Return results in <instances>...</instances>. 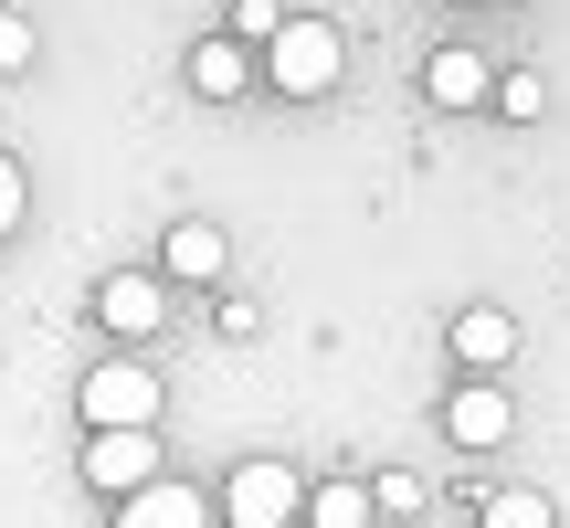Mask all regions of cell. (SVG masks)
<instances>
[{"label": "cell", "instance_id": "30bf717a", "mask_svg": "<svg viewBox=\"0 0 570 528\" xmlns=\"http://www.w3.org/2000/svg\"><path fill=\"white\" fill-rule=\"evenodd\" d=\"M254 85V42H233V32H212V42H190V96H212V106H233Z\"/></svg>", "mask_w": 570, "mask_h": 528}, {"label": "cell", "instance_id": "2e32d148", "mask_svg": "<svg viewBox=\"0 0 570 528\" xmlns=\"http://www.w3.org/2000/svg\"><path fill=\"white\" fill-rule=\"evenodd\" d=\"M370 497H381V518H423V476H370Z\"/></svg>", "mask_w": 570, "mask_h": 528}, {"label": "cell", "instance_id": "ba28073f", "mask_svg": "<svg viewBox=\"0 0 570 528\" xmlns=\"http://www.w3.org/2000/svg\"><path fill=\"white\" fill-rule=\"evenodd\" d=\"M423 96H433V106H497V63L465 53V42H444V53L423 63Z\"/></svg>", "mask_w": 570, "mask_h": 528}, {"label": "cell", "instance_id": "6da1fadb", "mask_svg": "<svg viewBox=\"0 0 570 528\" xmlns=\"http://www.w3.org/2000/svg\"><path fill=\"white\" fill-rule=\"evenodd\" d=\"M338 75H348V32L317 11H285V32L265 42V85L275 96H327Z\"/></svg>", "mask_w": 570, "mask_h": 528}, {"label": "cell", "instance_id": "5bb4252c", "mask_svg": "<svg viewBox=\"0 0 570 528\" xmlns=\"http://www.w3.org/2000/svg\"><path fill=\"white\" fill-rule=\"evenodd\" d=\"M539 106H550V85H539L529 63H518V75H497V117H518V127H529Z\"/></svg>", "mask_w": 570, "mask_h": 528}, {"label": "cell", "instance_id": "9a60e30c", "mask_svg": "<svg viewBox=\"0 0 570 528\" xmlns=\"http://www.w3.org/2000/svg\"><path fill=\"white\" fill-rule=\"evenodd\" d=\"M275 32H285V11H275V0H233V42H254V53H265Z\"/></svg>", "mask_w": 570, "mask_h": 528}, {"label": "cell", "instance_id": "ac0fdd59", "mask_svg": "<svg viewBox=\"0 0 570 528\" xmlns=\"http://www.w3.org/2000/svg\"><path fill=\"white\" fill-rule=\"evenodd\" d=\"M21 202H32V190H21V159H0V244L21 233Z\"/></svg>", "mask_w": 570, "mask_h": 528}, {"label": "cell", "instance_id": "52a82bcc", "mask_svg": "<svg viewBox=\"0 0 570 528\" xmlns=\"http://www.w3.org/2000/svg\"><path fill=\"white\" fill-rule=\"evenodd\" d=\"M454 360H465V381H497V370L518 360V317L508 306H465V317H454Z\"/></svg>", "mask_w": 570, "mask_h": 528}, {"label": "cell", "instance_id": "3957f363", "mask_svg": "<svg viewBox=\"0 0 570 528\" xmlns=\"http://www.w3.org/2000/svg\"><path fill=\"white\" fill-rule=\"evenodd\" d=\"M223 528H306V476H296V466H275V454L233 466V487H223Z\"/></svg>", "mask_w": 570, "mask_h": 528}, {"label": "cell", "instance_id": "d6986e66", "mask_svg": "<svg viewBox=\"0 0 570 528\" xmlns=\"http://www.w3.org/2000/svg\"><path fill=\"white\" fill-rule=\"evenodd\" d=\"M381 528H423V518H381Z\"/></svg>", "mask_w": 570, "mask_h": 528}, {"label": "cell", "instance_id": "277c9868", "mask_svg": "<svg viewBox=\"0 0 570 528\" xmlns=\"http://www.w3.org/2000/svg\"><path fill=\"white\" fill-rule=\"evenodd\" d=\"M159 433H85V487L96 497H138V487H159Z\"/></svg>", "mask_w": 570, "mask_h": 528}, {"label": "cell", "instance_id": "8992f818", "mask_svg": "<svg viewBox=\"0 0 570 528\" xmlns=\"http://www.w3.org/2000/svg\"><path fill=\"white\" fill-rule=\"evenodd\" d=\"M96 327H117V339H159V327H169V275H106L96 285Z\"/></svg>", "mask_w": 570, "mask_h": 528}, {"label": "cell", "instance_id": "7c38bea8", "mask_svg": "<svg viewBox=\"0 0 570 528\" xmlns=\"http://www.w3.org/2000/svg\"><path fill=\"white\" fill-rule=\"evenodd\" d=\"M306 528H381L370 476H327V487H306Z\"/></svg>", "mask_w": 570, "mask_h": 528}, {"label": "cell", "instance_id": "9c48e42d", "mask_svg": "<svg viewBox=\"0 0 570 528\" xmlns=\"http://www.w3.org/2000/svg\"><path fill=\"white\" fill-rule=\"evenodd\" d=\"M223 264H233L223 223H169V244H159V275H169V285H212Z\"/></svg>", "mask_w": 570, "mask_h": 528}, {"label": "cell", "instance_id": "8fae6325", "mask_svg": "<svg viewBox=\"0 0 570 528\" xmlns=\"http://www.w3.org/2000/svg\"><path fill=\"white\" fill-rule=\"evenodd\" d=\"M117 528H212V508L180 487V476H159V487H138V497H117Z\"/></svg>", "mask_w": 570, "mask_h": 528}, {"label": "cell", "instance_id": "4fadbf2b", "mask_svg": "<svg viewBox=\"0 0 570 528\" xmlns=\"http://www.w3.org/2000/svg\"><path fill=\"white\" fill-rule=\"evenodd\" d=\"M475 528H550V497L539 487H497L487 508H475Z\"/></svg>", "mask_w": 570, "mask_h": 528}, {"label": "cell", "instance_id": "e0dca14e", "mask_svg": "<svg viewBox=\"0 0 570 528\" xmlns=\"http://www.w3.org/2000/svg\"><path fill=\"white\" fill-rule=\"evenodd\" d=\"M21 63H32V21L0 11V75H21Z\"/></svg>", "mask_w": 570, "mask_h": 528}, {"label": "cell", "instance_id": "5b68a950", "mask_svg": "<svg viewBox=\"0 0 570 528\" xmlns=\"http://www.w3.org/2000/svg\"><path fill=\"white\" fill-rule=\"evenodd\" d=\"M508 433H518V402H508L497 381H465V391L444 402V444H465V454H497Z\"/></svg>", "mask_w": 570, "mask_h": 528}, {"label": "cell", "instance_id": "7a4b0ae2", "mask_svg": "<svg viewBox=\"0 0 570 528\" xmlns=\"http://www.w3.org/2000/svg\"><path fill=\"white\" fill-rule=\"evenodd\" d=\"M75 402H85V433H159V370H138V360H96Z\"/></svg>", "mask_w": 570, "mask_h": 528}]
</instances>
